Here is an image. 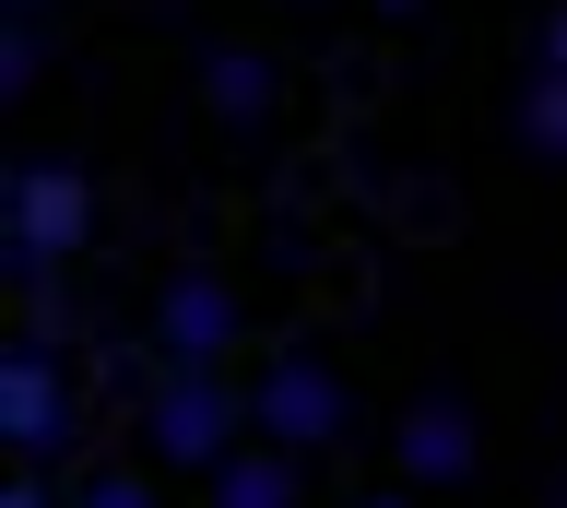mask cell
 Returning <instances> with one entry per match:
<instances>
[{"label":"cell","instance_id":"7c38bea8","mask_svg":"<svg viewBox=\"0 0 567 508\" xmlns=\"http://www.w3.org/2000/svg\"><path fill=\"white\" fill-rule=\"evenodd\" d=\"M0 508H71V497L48 485V473H24V462H12V485H0Z\"/></svg>","mask_w":567,"mask_h":508},{"label":"cell","instance_id":"9c48e42d","mask_svg":"<svg viewBox=\"0 0 567 508\" xmlns=\"http://www.w3.org/2000/svg\"><path fill=\"white\" fill-rule=\"evenodd\" d=\"M508 118H520V143L544 154V166H567V72H532Z\"/></svg>","mask_w":567,"mask_h":508},{"label":"cell","instance_id":"7a4b0ae2","mask_svg":"<svg viewBox=\"0 0 567 508\" xmlns=\"http://www.w3.org/2000/svg\"><path fill=\"white\" fill-rule=\"evenodd\" d=\"M83 237H95V178H83L71 154H24L12 189H0V249H12V272H24V284H60V260H83Z\"/></svg>","mask_w":567,"mask_h":508},{"label":"cell","instance_id":"ba28073f","mask_svg":"<svg viewBox=\"0 0 567 508\" xmlns=\"http://www.w3.org/2000/svg\"><path fill=\"white\" fill-rule=\"evenodd\" d=\"M213 508H296L308 497V462H284V449H237L225 473H202Z\"/></svg>","mask_w":567,"mask_h":508},{"label":"cell","instance_id":"5b68a950","mask_svg":"<svg viewBox=\"0 0 567 508\" xmlns=\"http://www.w3.org/2000/svg\"><path fill=\"white\" fill-rule=\"evenodd\" d=\"M237 331H248V308H237V284L213 260H177L154 284V366H225Z\"/></svg>","mask_w":567,"mask_h":508},{"label":"cell","instance_id":"3957f363","mask_svg":"<svg viewBox=\"0 0 567 508\" xmlns=\"http://www.w3.org/2000/svg\"><path fill=\"white\" fill-rule=\"evenodd\" d=\"M248 437L284 449V462L343 449V437H354V379L331 355H260V379H248Z\"/></svg>","mask_w":567,"mask_h":508},{"label":"cell","instance_id":"52a82bcc","mask_svg":"<svg viewBox=\"0 0 567 508\" xmlns=\"http://www.w3.org/2000/svg\"><path fill=\"white\" fill-rule=\"evenodd\" d=\"M202 107L225 118V131H260V118H272V60H260V48H213L202 60Z\"/></svg>","mask_w":567,"mask_h":508},{"label":"cell","instance_id":"4fadbf2b","mask_svg":"<svg viewBox=\"0 0 567 508\" xmlns=\"http://www.w3.org/2000/svg\"><path fill=\"white\" fill-rule=\"evenodd\" d=\"M532 72H567V0L544 12V37H532Z\"/></svg>","mask_w":567,"mask_h":508},{"label":"cell","instance_id":"277c9868","mask_svg":"<svg viewBox=\"0 0 567 508\" xmlns=\"http://www.w3.org/2000/svg\"><path fill=\"white\" fill-rule=\"evenodd\" d=\"M0 437H12V462L48 473L60 449H83V379L48 331H24L12 355H0Z\"/></svg>","mask_w":567,"mask_h":508},{"label":"cell","instance_id":"8fae6325","mask_svg":"<svg viewBox=\"0 0 567 508\" xmlns=\"http://www.w3.org/2000/svg\"><path fill=\"white\" fill-rule=\"evenodd\" d=\"M35 60H48V37H35V24H12V37H0V83L24 95V83H35Z\"/></svg>","mask_w":567,"mask_h":508},{"label":"cell","instance_id":"9a60e30c","mask_svg":"<svg viewBox=\"0 0 567 508\" xmlns=\"http://www.w3.org/2000/svg\"><path fill=\"white\" fill-rule=\"evenodd\" d=\"M354 508H414V497H402V485H390V497H354Z\"/></svg>","mask_w":567,"mask_h":508},{"label":"cell","instance_id":"6da1fadb","mask_svg":"<svg viewBox=\"0 0 567 508\" xmlns=\"http://www.w3.org/2000/svg\"><path fill=\"white\" fill-rule=\"evenodd\" d=\"M142 449L166 473H225L248 449V391L225 366H154V391H142Z\"/></svg>","mask_w":567,"mask_h":508},{"label":"cell","instance_id":"8992f818","mask_svg":"<svg viewBox=\"0 0 567 508\" xmlns=\"http://www.w3.org/2000/svg\"><path fill=\"white\" fill-rule=\"evenodd\" d=\"M390 473H402V497H450V485H473V473H485V426H473V402H450V391L402 402V426H390Z\"/></svg>","mask_w":567,"mask_h":508},{"label":"cell","instance_id":"30bf717a","mask_svg":"<svg viewBox=\"0 0 567 508\" xmlns=\"http://www.w3.org/2000/svg\"><path fill=\"white\" fill-rule=\"evenodd\" d=\"M71 508H166V485L142 462H95V473H71Z\"/></svg>","mask_w":567,"mask_h":508},{"label":"cell","instance_id":"2e32d148","mask_svg":"<svg viewBox=\"0 0 567 508\" xmlns=\"http://www.w3.org/2000/svg\"><path fill=\"white\" fill-rule=\"evenodd\" d=\"M35 12H48V0H12V24H35Z\"/></svg>","mask_w":567,"mask_h":508},{"label":"cell","instance_id":"5bb4252c","mask_svg":"<svg viewBox=\"0 0 567 508\" xmlns=\"http://www.w3.org/2000/svg\"><path fill=\"white\" fill-rule=\"evenodd\" d=\"M367 12H390V24H402V12H425V0H367Z\"/></svg>","mask_w":567,"mask_h":508}]
</instances>
